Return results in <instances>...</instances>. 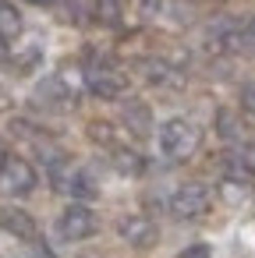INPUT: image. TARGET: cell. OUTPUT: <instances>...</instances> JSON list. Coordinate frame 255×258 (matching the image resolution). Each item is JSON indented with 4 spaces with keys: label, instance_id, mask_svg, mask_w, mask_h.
Masks as SVG:
<instances>
[{
    "label": "cell",
    "instance_id": "ac0fdd59",
    "mask_svg": "<svg viewBox=\"0 0 255 258\" xmlns=\"http://www.w3.org/2000/svg\"><path fill=\"white\" fill-rule=\"evenodd\" d=\"M177 258H213V251H209L206 244H191V247H184Z\"/></svg>",
    "mask_w": 255,
    "mask_h": 258
},
{
    "label": "cell",
    "instance_id": "30bf717a",
    "mask_svg": "<svg viewBox=\"0 0 255 258\" xmlns=\"http://www.w3.org/2000/svg\"><path fill=\"white\" fill-rule=\"evenodd\" d=\"M110 163H114V170L124 173V177H138V173L145 170V159H142L135 149H124V145H114V149H110Z\"/></svg>",
    "mask_w": 255,
    "mask_h": 258
},
{
    "label": "cell",
    "instance_id": "4fadbf2b",
    "mask_svg": "<svg viewBox=\"0 0 255 258\" xmlns=\"http://www.w3.org/2000/svg\"><path fill=\"white\" fill-rule=\"evenodd\" d=\"M92 15L103 25H117L121 22V0H92Z\"/></svg>",
    "mask_w": 255,
    "mask_h": 258
},
{
    "label": "cell",
    "instance_id": "277c9868",
    "mask_svg": "<svg viewBox=\"0 0 255 258\" xmlns=\"http://www.w3.org/2000/svg\"><path fill=\"white\" fill-rule=\"evenodd\" d=\"M32 187H36V170H32V163H25V159H8L4 166H0V191H4V195L22 198V195H29Z\"/></svg>",
    "mask_w": 255,
    "mask_h": 258
},
{
    "label": "cell",
    "instance_id": "5bb4252c",
    "mask_svg": "<svg viewBox=\"0 0 255 258\" xmlns=\"http://www.w3.org/2000/svg\"><path fill=\"white\" fill-rule=\"evenodd\" d=\"M216 131H220V138H227V142H237V138H241V124H237V117H234L230 110H220V113H216Z\"/></svg>",
    "mask_w": 255,
    "mask_h": 258
},
{
    "label": "cell",
    "instance_id": "9c48e42d",
    "mask_svg": "<svg viewBox=\"0 0 255 258\" xmlns=\"http://www.w3.org/2000/svg\"><path fill=\"white\" fill-rule=\"evenodd\" d=\"M223 170L230 180H251L255 177V149H234L223 156Z\"/></svg>",
    "mask_w": 255,
    "mask_h": 258
},
{
    "label": "cell",
    "instance_id": "ba28073f",
    "mask_svg": "<svg viewBox=\"0 0 255 258\" xmlns=\"http://www.w3.org/2000/svg\"><path fill=\"white\" fill-rule=\"evenodd\" d=\"M121 120H124V127H128L135 138H142V135L152 131V110H149L142 99H128L124 110H121Z\"/></svg>",
    "mask_w": 255,
    "mask_h": 258
},
{
    "label": "cell",
    "instance_id": "9a60e30c",
    "mask_svg": "<svg viewBox=\"0 0 255 258\" xmlns=\"http://www.w3.org/2000/svg\"><path fill=\"white\" fill-rule=\"evenodd\" d=\"M89 138L92 142H99V145H117V131H114V124H103V120H96V124H89Z\"/></svg>",
    "mask_w": 255,
    "mask_h": 258
},
{
    "label": "cell",
    "instance_id": "ffe728a7",
    "mask_svg": "<svg viewBox=\"0 0 255 258\" xmlns=\"http://www.w3.org/2000/svg\"><path fill=\"white\" fill-rule=\"evenodd\" d=\"M8 159H11V156H8V145H4V142H0V166H4Z\"/></svg>",
    "mask_w": 255,
    "mask_h": 258
},
{
    "label": "cell",
    "instance_id": "d6986e66",
    "mask_svg": "<svg viewBox=\"0 0 255 258\" xmlns=\"http://www.w3.org/2000/svg\"><path fill=\"white\" fill-rule=\"evenodd\" d=\"M163 4H167V0H138V8H142V15H145V18L160 15V11H163Z\"/></svg>",
    "mask_w": 255,
    "mask_h": 258
},
{
    "label": "cell",
    "instance_id": "e0dca14e",
    "mask_svg": "<svg viewBox=\"0 0 255 258\" xmlns=\"http://www.w3.org/2000/svg\"><path fill=\"white\" fill-rule=\"evenodd\" d=\"M241 106H244V113H255V82H248L241 89Z\"/></svg>",
    "mask_w": 255,
    "mask_h": 258
},
{
    "label": "cell",
    "instance_id": "52a82bcc",
    "mask_svg": "<svg viewBox=\"0 0 255 258\" xmlns=\"http://www.w3.org/2000/svg\"><path fill=\"white\" fill-rule=\"evenodd\" d=\"M0 230H8V233L18 237V240H36V219H32L29 212L15 209V205L0 209Z\"/></svg>",
    "mask_w": 255,
    "mask_h": 258
},
{
    "label": "cell",
    "instance_id": "44dd1931",
    "mask_svg": "<svg viewBox=\"0 0 255 258\" xmlns=\"http://www.w3.org/2000/svg\"><path fill=\"white\" fill-rule=\"evenodd\" d=\"M29 4H50V0H29Z\"/></svg>",
    "mask_w": 255,
    "mask_h": 258
},
{
    "label": "cell",
    "instance_id": "8fae6325",
    "mask_svg": "<svg viewBox=\"0 0 255 258\" xmlns=\"http://www.w3.org/2000/svg\"><path fill=\"white\" fill-rule=\"evenodd\" d=\"M142 75H145V82H152V85H160V89L181 85L177 68H170L167 60H145V64H142Z\"/></svg>",
    "mask_w": 255,
    "mask_h": 258
},
{
    "label": "cell",
    "instance_id": "7c38bea8",
    "mask_svg": "<svg viewBox=\"0 0 255 258\" xmlns=\"http://www.w3.org/2000/svg\"><path fill=\"white\" fill-rule=\"evenodd\" d=\"M22 36V15L11 0H0V39H15Z\"/></svg>",
    "mask_w": 255,
    "mask_h": 258
},
{
    "label": "cell",
    "instance_id": "5b68a950",
    "mask_svg": "<svg viewBox=\"0 0 255 258\" xmlns=\"http://www.w3.org/2000/svg\"><path fill=\"white\" fill-rule=\"evenodd\" d=\"M85 82H89V92L99 96V99H117L128 89V78L121 71H114V68H92L85 75Z\"/></svg>",
    "mask_w": 255,
    "mask_h": 258
},
{
    "label": "cell",
    "instance_id": "3957f363",
    "mask_svg": "<svg viewBox=\"0 0 255 258\" xmlns=\"http://www.w3.org/2000/svg\"><path fill=\"white\" fill-rule=\"evenodd\" d=\"M57 233L64 240H85L96 233V212L89 205H68L57 219Z\"/></svg>",
    "mask_w": 255,
    "mask_h": 258
},
{
    "label": "cell",
    "instance_id": "2e32d148",
    "mask_svg": "<svg viewBox=\"0 0 255 258\" xmlns=\"http://www.w3.org/2000/svg\"><path fill=\"white\" fill-rule=\"evenodd\" d=\"M39 64V46H29L25 53H18V68L22 71H29V68H36Z\"/></svg>",
    "mask_w": 255,
    "mask_h": 258
},
{
    "label": "cell",
    "instance_id": "6da1fadb",
    "mask_svg": "<svg viewBox=\"0 0 255 258\" xmlns=\"http://www.w3.org/2000/svg\"><path fill=\"white\" fill-rule=\"evenodd\" d=\"M160 149H163V156H170V159H188V156L198 149V127L188 124L184 117H170V120L160 127Z\"/></svg>",
    "mask_w": 255,
    "mask_h": 258
},
{
    "label": "cell",
    "instance_id": "8992f818",
    "mask_svg": "<svg viewBox=\"0 0 255 258\" xmlns=\"http://www.w3.org/2000/svg\"><path fill=\"white\" fill-rule=\"evenodd\" d=\"M117 230H121V237L128 240V244H135V247H152L156 244V223L152 219H145V216H124L121 223H117Z\"/></svg>",
    "mask_w": 255,
    "mask_h": 258
},
{
    "label": "cell",
    "instance_id": "7a4b0ae2",
    "mask_svg": "<svg viewBox=\"0 0 255 258\" xmlns=\"http://www.w3.org/2000/svg\"><path fill=\"white\" fill-rule=\"evenodd\" d=\"M170 212L177 216V219H195V216H202V212H209V187L206 184H181L177 191H174V198H170Z\"/></svg>",
    "mask_w": 255,
    "mask_h": 258
}]
</instances>
